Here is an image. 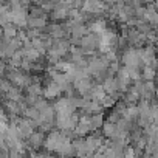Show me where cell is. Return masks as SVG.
Segmentation results:
<instances>
[{
	"label": "cell",
	"instance_id": "3",
	"mask_svg": "<svg viewBox=\"0 0 158 158\" xmlns=\"http://www.w3.org/2000/svg\"><path fill=\"white\" fill-rule=\"evenodd\" d=\"M31 141L37 144V143L40 141V135H39V133H36V135H33V138H31Z\"/></svg>",
	"mask_w": 158,
	"mask_h": 158
},
{
	"label": "cell",
	"instance_id": "4",
	"mask_svg": "<svg viewBox=\"0 0 158 158\" xmlns=\"http://www.w3.org/2000/svg\"><path fill=\"white\" fill-rule=\"evenodd\" d=\"M14 34H16V31L13 28H6V36H14Z\"/></svg>",
	"mask_w": 158,
	"mask_h": 158
},
{
	"label": "cell",
	"instance_id": "1",
	"mask_svg": "<svg viewBox=\"0 0 158 158\" xmlns=\"http://www.w3.org/2000/svg\"><path fill=\"white\" fill-rule=\"evenodd\" d=\"M106 90H109V92H113V90H115V82H113V79H107V82H106Z\"/></svg>",
	"mask_w": 158,
	"mask_h": 158
},
{
	"label": "cell",
	"instance_id": "2",
	"mask_svg": "<svg viewBox=\"0 0 158 158\" xmlns=\"http://www.w3.org/2000/svg\"><path fill=\"white\" fill-rule=\"evenodd\" d=\"M92 30H93V31H102V30H104V23H102V22H98V23H95V25L92 27Z\"/></svg>",
	"mask_w": 158,
	"mask_h": 158
}]
</instances>
